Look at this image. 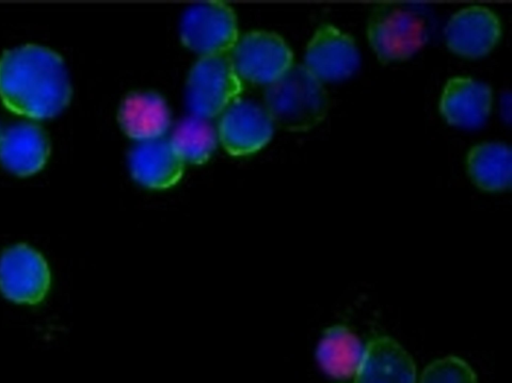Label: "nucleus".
I'll return each mask as SVG.
<instances>
[{
    "instance_id": "3",
    "label": "nucleus",
    "mask_w": 512,
    "mask_h": 383,
    "mask_svg": "<svg viewBox=\"0 0 512 383\" xmlns=\"http://www.w3.org/2000/svg\"><path fill=\"white\" fill-rule=\"evenodd\" d=\"M265 104L274 124L294 132L312 129L328 112V96L323 83L304 65H293L268 85Z\"/></svg>"
},
{
    "instance_id": "2",
    "label": "nucleus",
    "mask_w": 512,
    "mask_h": 383,
    "mask_svg": "<svg viewBox=\"0 0 512 383\" xmlns=\"http://www.w3.org/2000/svg\"><path fill=\"white\" fill-rule=\"evenodd\" d=\"M367 40L382 63L404 61L418 53L430 36L425 8L406 2H383L371 11Z\"/></svg>"
},
{
    "instance_id": "10",
    "label": "nucleus",
    "mask_w": 512,
    "mask_h": 383,
    "mask_svg": "<svg viewBox=\"0 0 512 383\" xmlns=\"http://www.w3.org/2000/svg\"><path fill=\"white\" fill-rule=\"evenodd\" d=\"M502 33L498 16L484 6H469L453 14L444 28L447 47L464 58H480L497 45Z\"/></svg>"
},
{
    "instance_id": "16",
    "label": "nucleus",
    "mask_w": 512,
    "mask_h": 383,
    "mask_svg": "<svg viewBox=\"0 0 512 383\" xmlns=\"http://www.w3.org/2000/svg\"><path fill=\"white\" fill-rule=\"evenodd\" d=\"M472 182L487 192L507 190L512 182L511 148L501 142H483L473 146L466 157Z\"/></svg>"
},
{
    "instance_id": "12",
    "label": "nucleus",
    "mask_w": 512,
    "mask_h": 383,
    "mask_svg": "<svg viewBox=\"0 0 512 383\" xmlns=\"http://www.w3.org/2000/svg\"><path fill=\"white\" fill-rule=\"evenodd\" d=\"M184 164L166 137L136 142L128 154L132 177L149 189L174 186L183 175Z\"/></svg>"
},
{
    "instance_id": "5",
    "label": "nucleus",
    "mask_w": 512,
    "mask_h": 383,
    "mask_svg": "<svg viewBox=\"0 0 512 383\" xmlns=\"http://www.w3.org/2000/svg\"><path fill=\"white\" fill-rule=\"evenodd\" d=\"M179 33L182 43L201 57L225 55L238 40L235 13L220 1L194 4L183 13Z\"/></svg>"
},
{
    "instance_id": "13",
    "label": "nucleus",
    "mask_w": 512,
    "mask_h": 383,
    "mask_svg": "<svg viewBox=\"0 0 512 383\" xmlns=\"http://www.w3.org/2000/svg\"><path fill=\"white\" fill-rule=\"evenodd\" d=\"M354 383H416V367L397 341L379 337L365 346Z\"/></svg>"
},
{
    "instance_id": "14",
    "label": "nucleus",
    "mask_w": 512,
    "mask_h": 383,
    "mask_svg": "<svg viewBox=\"0 0 512 383\" xmlns=\"http://www.w3.org/2000/svg\"><path fill=\"white\" fill-rule=\"evenodd\" d=\"M48 155V140L37 125L18 123L0 136V161L6 169L19 176L39 171Z\"/></svg>"
},
{
    "instance_id": "17",
    "label": "nucleus",
    "mask_w": 512,
    "mask_h": 383,
    "mask_svg": "<svg viewBox=\"0 0 512 383\" xmlns=\"http://www.w3.org/2000/svg\"><path fill=\"white\" fill-rule=\"evenodd\" d=\"M364 349L361 340L349 328L333 326L322 335L316 348V360L327 375L345 379L355 375Z\"/></svg>"
},
{
    "instance_id": "9",
    "label": "nucleus",
    "mask_w": 512,
    "mask_h": 383,
    "mask_svg": "<svg viewBox=\"0 0 512 383\" xmlns=\"http://www.w3.org/2000/svg\"><path fill=\"white\" fill-rule=\"evenodd\" d=\"M274 125L264 107L235 100L222 112L217 134L228 153L243 156L264 147L273 135Z\"/></svg>"
},
{
    "instance_id": "18",
    "label": "nucleus",
    "mask_w": 512,
    "mask_h": 383,
    "mask_svg": "<svg viewBox=\"0 0 512 383\" xmlns=\"http://www.w3.org/2000/svg\"><path fill=\"white\" fill-rule=\"evenodd\" d=\"M217 137L210 119L190 115L177 123L169 140L184 163L202 164L214 152Z\"/></svg>"
},
{
    "instance_id": "8",
    "label": "nucleus",
    "mask_w": 512,
    "mask_h": 383,
    "mask_svg": "<svg viewBox=\"0 0 512 383\" xmlns=\"http://www.w3.org/2000/svg\"><path fill=\"white\" fill-rule=\"evenodd\" d=\"M303 65L322 83L340 82L358 70L360 53L350 35L326 23L310 39Z\"/></svg>"
},
{
    "instance_id": "11",
    "label": "nucleus",
    "mask_w": 512,
    "mask_h": 383,
    "mask_svg": "<svg viewBox=\"0 0 512 383\" xmlns=\"http://www.w3.org/2000/svg\"><path fill=\"white\" fill-rule=\"evenodd\" d=\"M492 102L489 85L471 77L456 76L443 87L439 111L449 125L472 130L487 121Z\"/></svg>"
},
{
    "instance_id": "1",
    "label": "nucleus",
    "mask_w": 512,
    "mask_h": 383,
    "mask_svg": "<svg viewBox=\"0 0 512 383\" xmlns=\"http://www.w3.org/2000/svg\"><path fill=\"white\" fill-rule=\"evenodd\" d=\"M71 94L64 62L56 52L26 44L0 57V98L12 112L51 118L68 105Z\"/></svg>"
},
{
    "instance_id": "19",
    "label": "nucleus",
    "mask_w": 512,
    "mask_h": 383,
    "mask_svg": "<svg viewBox=\"0 0 512 383\" xmlns=\"http://www.w3.org/2000/svg\"><path fill=\"white\" fill-rule=\"evenodd\" d=\"M420 383H478L470 365L459 357L447 356L430 363Z\"/></svg>"
},
{
    "instance_id": "7",
    "label": "nucleus",
    "mask_w": 512,
    "mask_h": 383,
    "mask_svg": "<svg viewBox=\"0 0 512 383\" xmlns=\"http://www.w3.org/2000/svg\"><path fill=\"white\" fill-rule=\"evenodd\" d=\"M51 284V273L43 255L19 243L0 255V292L8 300L35 305L43 301Z\"/></svg>"
},
{
    "instance_id": "4",
    "label": "nucleus",
    "mask_w": 512,
    "mask_h": 383,
    "mask_svg": "<svg viewBox=\"0 0 512 383\" xmlns=\"http://www.w3.org/2000/svg\"><path fill=\"white\" fill-rule=\"evenodd\" d=\"M241 79L226 55L201 57L192 67L185 87L190 115L211 119L235 101Z\"/></svg>"
},
{
    "instance_id": "6",
    "label": "nucleus",
    "mask_w": 512,
    "mask_h": 383,
    "mask_svg": "<svg viewBox=\"0 0 512 383\" xmlns=\"http://www.w3.org/2000/svg\"><path fill=\"white\" fill-rule=\"evenodd\" d=\"M241 79L270 85L293 66V54L277 34L252 31L238 39L229 57Z\"/></svg>"
},
{
    "instance_id": "15",
    "label": "nucleus",
    "mask_w": 512,
    "mask_h": 383,
    "mask_svg": "<svg viewBox=\"0 0 512 383\" xmlns=\"http://www.w3.org/2000/svg\"><path fill=\"white\" fill-rule=\"evenodd\" d=\"M118 121L124 133L136 142L164 137L171 115L165 100L154 92H134L123 100Z\"/></svg>"
}]
</instances>
